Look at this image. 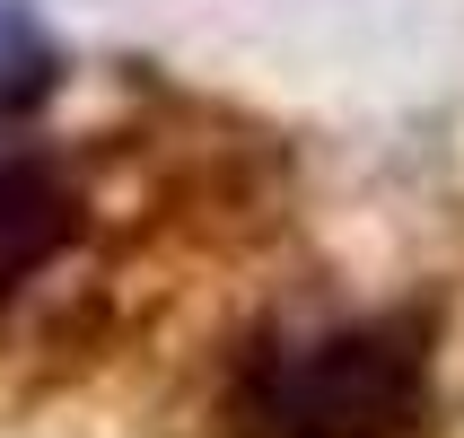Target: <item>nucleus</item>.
<instances>
[{"mask_svg":"<svg viewBox=\"0 0 464 438\" xmlns=\"http://www.w3.org/2000/svg\"><path fill=\"white\" fill-rule=\"evenodd\" d=\"M237 413L255 438H420L430 430V342L412 316L272 334L246 351Z\"/></svg>","mask_w":464,"mask_h":438,"instance_id":"f257e3e1","label":"nucleus"},{"mask_svg":"<svg viewBox=\"0 0 464 438\" xmlns=\"http://www.w3.org/2000/svg\"><path fill=\"white\" fill-rule=\"evenodd\" d=\"M71 184L44 158H0V298L26 289L62 246H71Z\"/></svg>","mask_w":464,"mask_h":438,"instance_id":"f03ea898","label":"nucleus"},{"mask_svg":"<svg viewBox=\"0 0 464 438\" xmlns=\"http://www.w3.org/2000/svg\"><path fill=\"white\" fill-rule=\"evenodd\" d=\"M53 88V44L18 0H0V114H18Z\"/></svg>","mask_w":464,"mask_h":438,"instance_id":"7ed1b4c3","label":"nucleus"}]
</instances>
